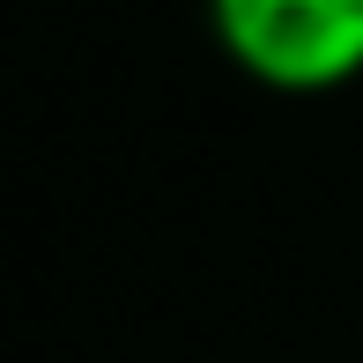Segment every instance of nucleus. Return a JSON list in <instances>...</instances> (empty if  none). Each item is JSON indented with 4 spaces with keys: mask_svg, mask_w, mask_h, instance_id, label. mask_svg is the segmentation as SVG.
<instances>
[{
    "mask_svg": "<svg viewBox=\"0 0 363 363\" xmlns=\"http://www.w3.org/2000/svg\"><path fill=\"white\" fill-rule=\"evenodd\" d=\"M230 67L282 96H326L363 74V0H208Z\"/></svg>",
    "mask_w": 363,
    "mask_h": 363,
    "instance_id": "f257e3e1",
    "label": "nucleus"
}]
</instances>
